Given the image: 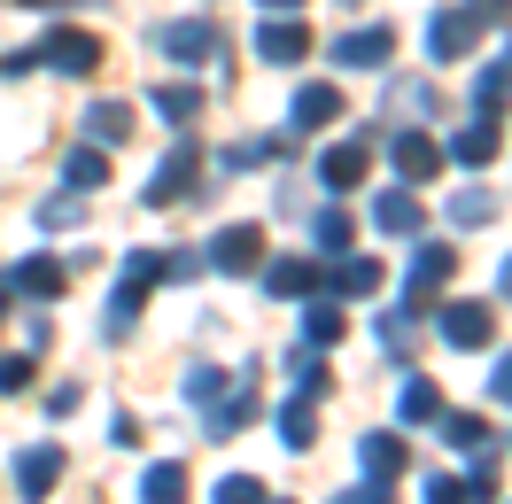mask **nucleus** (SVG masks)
Wrapping results in <instances>:
<instances>
[{"label": "nucleus", "mask_w": 512, "mask_h": 504, "mask_svg": "<svg viewBox=\"0 0 512 504\" xmlns=\"http://www.w3.org/2000/svg\"><path fill=\"white\" fill-rule=\"evenodd\" d=\"M334 63H350V70H373V63H388V32H350L342 47H334Z\"/></svg>", "instance_id": "f257e3e1"}, {"label": "nucleus", "mask_w": 512, "mask_h": 504, "mask_svg": "<svg viewBox=\"0 0 512 504\" xmlns=\"http://www.w3.org/2000/svg\"><path fill=\"white\" fill-rule=\"evenodd\" d=\"M474 24H481V16H435L427 47H435V55H466V47H474Z\"/></svg>", "instance_id": "f03ea898"}, {"label": "nucleus", "mask_w": 512, "mask_h": 504, "mask_svg": "<svg viewBox=\"0 0 512 504\" xmlns=\"http://www.w3.org/2000/svg\"><path fill=\"white\" fill-rule=\"evenodd\" d=\"M47 55H55V70H94L101 47H94L86 32H55V47H47Z\"/></svg>", "instance_id": "7ed1b4c3"}, {"label": "nucleus", "mask_w": 512, "mask_h": 504, "mask_svg": "<svg viewBox=\"0 0 512 504\" xmlns=\"http://www.w3.org/2000/svg\"><path fill=\"white\" fill-rule=\"evenodd\" d=\"M163 47H171L179 63H194V55H210V32H202V24H171V32H163Z\"/></svg>", "instance_id": "20e7f679"}, {"label": "nucleus", "mask_w": 512, "mask_h": 504, "mask_svg": "<svg viewBox=\"0 0 512 504\" xmlns=\"http://www.w3.org/2000/svg\"><path fill=\"white\" fill-rule=\"evenodd\" d=\"M256 47H264L272 63H288V55H303V32H295V24H264V39H256Z\"/></svg>", "instance_id": "39448f33"}, {"label": "nucleus", "mask_w": 512, "mask_h": 504, "mask_svg": "<svg viewBox=\"0 0 512 504\" xmlns=\"http://www.w3.org/2000/svg\"><path fill=\"white\" fill-rule=\"evenodd\" d=\"M264 8H295V0H264Z\"/></svg>", "instance_id": "423d86ee"}]
</instances>
